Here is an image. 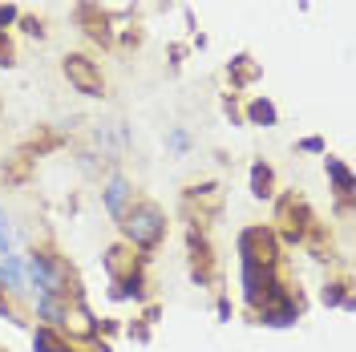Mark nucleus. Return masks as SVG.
<instances>
[{
	"label": "nucleus",
	"mask_w": 356,
	"mask_h": 352,
	"mask_svg": "<svg viewBox=\"0 0 356 352\" xmlns=\"http://www.w3.org/2000/svg\"><path fill=\"white\" fill-rule=\"evenodd\" d=\"M113 296H118V300H138V296H142V280H138V275H126Z\"/></svg>",
	"instance_id": "a211bd4d"
},
{
	"label": "nucleus",
	"mask_w": 356,
	"mask_h": 352,
	"mask_svg": "<svg viewBox=\"0 0 356 352\" xmlns=\"http://www.w3.org/2000/svg\"><path fill=\"white\" fill-rule=\"evenodd\" d=\"M251 195H255V198L271 195V166H264V162H255V166H251Z\"/></svg>",
	"instance_id": "ddd939ff"
},
{
	"label": "nucleus",
	"mask_w": 356,
	"mask_h": 352,
	"mask_svg": "<svg viewBox=\"0 0 356 352\" xmlns=\"http://www.w3.org/2000/svg\"><path fill=\"white\" fill-rule=\"evenodd\" d=\"M300 146H304V150H308V154H324V142H320V138H304V142H300Z\"/></svg>",
	"instance_id": "4be33fe9"
},
{
	"label": "nucleus",
	"mask_w": 356,
	"mask_h": 352,
	"mask_svg": "<svg viewBox=\"0 0 356 352\" xmlns=\"http://www.w3.org/2000/svg\"><path fill=\"white\" fill-rule=\"evenodd\" d=\"M29 275H33V284L41 287V296H53V300H65L69 296V267L57 255L33 251L29 255Z\"/></svg>",
	"instance_id": "f03ea898"
},
{
	"label": "nucleus",
	"mask_w": 356,
	"mask_h": 352,
	"mask_svg": "<svg viewBox=\"0 0 356 352\" xmlns=\"http://www.w3.org/2000/svg\"><path fill=\"white\" fill-rule=\"evenodd\" d=\"M280 223H284L288 239H291V243H300V239H304V231H308V207H304V202H300L296 195L280 198Z\"/></svg>",
	"instance_id": "39448f33"
},
{
	"label": "nucleus",
	"mask_w": 356,
	"mask_h": 352,
	"mask_svg": "<svg viewBox=\"0 0 356 352\" xmlns=\"http://www.w3.org/2000/svg\"><path fill=\"white\" fill-rule=\"evenodd\" d=\"M33 349H37V352H69V344L53 328H37V336H33Z\"/></svg>",
	"instance_id": "f8f14e48"
},
{
	"label": "nucleus",
	"mask_w": 356,
	"mask_h": 352,
	"mask_svg": "<svg viewBox=\"0 0 356 352\" xmlns=\"http://www.w3.org/2000/svg\"><path fill=\"white\" fill-rule=\"evenodd\" d=\"M186 146H191L186 130H175V134H170V150H186Z\"/></svg>",
	"instance_id": "aec40b11"
},
{
	"label": "nucleus",
	"mask_w": 356,
	"mask_h": 352,
	"mask_svg": "<svg viewBox=\"0 0 356 352\" xmlns=\"http://www.w3.org/2000/svg\"><path fill=\"white\" fill-rule=\"evenodd\" d=\"M65 77H69V86L77 89V93L102 97V73H97V65H93L89 57H81V53L65 57Z\"/></svg>",
	"instance_id": "20e7f679"
},
{
	"label": "nucleus",
	"mask_w": 356,
	"mask_h": 352,
	"mask_svg": "<svg viewBox=\"0 0 356 352\" xmlns=\"http://www.w3.org/2000/svg\"><path fill=\"white\" fill-rule=\"evenodd\" d=\"M73 21H77V24H86V33L93 37V41H110V29H106V17L97 13V4H77Z\"/></svg>",
	"instance_id": "423d86ee"
},
{
	"label": "nucleus",
	"mask_w": 356,
	"mask_h": 352,
	"mask_svg": "<svg viewBox=\"0 0 356 352\" xmlns=\"http://www.w3.org/2000/svg\"><path fill=\"white\" fill-rule=\"evenodd\" d=\"M17 21V8L13 4H0V33H4V24H13Z\"/></svg>",
	"instance_id": "412c9836"
},
{
	"label": "nucleus",
	"mask_w": 356,
	"mask_h": 352,
	"mask_svg": "<svg viewBox=\"0 0 356 352\" xmlns=\"http://www.w3.org/2000/svg\"><path fill=\"white\" fill-rule=\"evenodd\" d=\"M296 316H300V308H296V300L264 304V324H271V328H291V324H296Z\"/></svg>",
	"instance_id": "0eeeda50"
},
{
	"label": "nucleus",
	"mask_w": 356,
	"mask_h": 352,
	"mask_svg": "<svg viewBox=\"0 0 356 352\" xmlns=\"http://www.w3.org/2000/svg\"><path fill=\"white\" fill-rule=\"evenodd\" d=\"M130 264H134V259H130V251H126V247H110V251H106V271H110L113 280H122V271H126Z\"/></svg>",
	"instance_id": "dca6fc26"
},
{
	"label": "nucleus",
	"mask_w": 356,
	"mask_h": 352,
	"mask_svg": "<svg viewBox=\"0 0 356 352\" xmlns=\"http://www.w3.org/2000/svg\"><path fill=\"white\" fill-rule=\"evenodd\" d=\"M255 77H259V69L251 65V57H235V61H231V81H235V86H247V81H255Z\"/></svg>",
	"instance_id": "2eb2a0df"
},
{
	"label": "nucleus",
	"mask_w": 356,
	"mask_h": 352,
	"mask_svg": "<svg viewBox=\"0 0 356 352\" xmlns=\"http://www.w3.org/2000/svg\"><path fill=\"white\" fill-rule=\"evenodd\" d=\"M122 231L134 247H154L166 231V219H162V211L154 202H138L134 211H122Z\"/></svg>",
	"instance_id": "f257e3e1"
},
{
	"label": "nucleus",
	"mask_w": 356,
	"mask_h": 352,
	"mask_svg": "<svg viewBox=\"0 0 356 352\" xmlns=\"http://www.w3.org/2000/svg\"><path fill=\"white\" fill-rule=\"evenodd\" d=\"M4 211H0V255H8V227H4Z\"/></svg>",
	"instance_id": "5701e85b"
},
{
	"label": "nucleus",
	"mask_w": 356,
	"mask_h": 352,
	"mask_svg": "<svg viewBox=\"0 0 356 352\" xmlns=\"http://www.w3.org/2000/svg\"><path fill=\"white\" fill-rule=\"evenodd\" d=\"M324 304H328V308H336V304L353 308V300L344 296V284H328V287H324Z\"/></svg>",
	"instance_id": "6ab92c4d"
},
{
	"label": "nucleus",
	"mask_w": 356,
	"mask_h": 352,
	"mask_svg": "<svg viewBox=\"0 0 356 352\" xmlns=\"http://www.w3.org/2000/svg\"><path fill=\"white\" fill-rule=\"evenodd\" d=\"M37 312H41L49 324H61L65 328V316H69V304H61V300H53V296H41L37 300Z\"/></svg>",
	"instance_id": "9d476101"
},
{
	"label": "nucleus",
	"mask_w": 356,
	"mask_h": 352,
	"mask_svg": "<svg viewBox=\"0 0 356 352\" xmlns=\"http://www.w3.org/2000/svg\"><path fill=\"white\" fill-rule=\"evenodd\" d=\"M239 255L247 267H271L275 264V235L267 227H247L239 235Z\"/></svg>",
	"instance_id": "7ed1b4c3"
},
{
	"label": "nucleus",
	"mask_w": 356,
	"mask_h": 352,
	"mask_svg": "<svg viewBox=\"0 0 356 352\" xmlns=\"http://www.w3.org/2000/svg\"><path fill=\"white\" fill-rule=\"evenodd\" d=\"M219 202H222V191L219 186H195V191H191V198H186V207H202L199 215H215V211H219Z\"/></svg>",
	"instance_id": "1a4fd4ad"
},
{
	"label": "nucleus",
	"mask_w": 356,
	"mask_h": 352,
	"mask_svg": "<svg viewBox=\"0 0 356 352\" xmlns=\"http://www.w3.org/2000/svg\"><path fill=\"white\" fill-rule=\"evenodd\" d=\"M328 175H332V182H336V191L348 198L353 195V170L344 166V162H336V158H328Z\"/></svg>",
	"instance_id": "4468645a"
},
{
	"label": "nucleus",
	"mask_w": 356,
	"mask_h": 352,
	"mask_svg": "<svg viewBox=\"0 0 356 352\" xmlns=\"http://www.w3.org/2000/svg\"><path fill=\"white\" fill-rule=\"evenodd\" d=\"M0 280L8 287H21V264L13 259V255H4V264H0Z\"/></svg>",
	"instance_id": "f3484780"
},
{
	"label": "nucleus",
	"mask_w": 356,
	"mask_h": 352,
	"mask_svg": "<svg viewBox=\"0 0 356 352\" xmlns=\"http://www.w3.org/2000/svg\"><path fill=\"white\" fill-rule=\"evenodd\" d=\"M130 182H126V178L118 175V178H110V186H106V211H110V215H118V219H122V211H126V202H130Z\"/></svg>",
	"instance_id": "6e6552de"
},
{
	"label": "nucleus",
	"mask_w": 356,
	"mask_h": 352,
	"mask_svg": "<svg viewBox=\"0 0 356 352\" xmlns=\"http://www.w3.org/2000/svg\"><path fill=\"white\" fill-rule=\"evenodd\" d=\"M247 118H251V126H275V118H280V113H275V106H271L267 97H259V102H251V106H247Z\"/></svg>",
	"instance_id": "9b49d317"
},
{
	"label": "nucleus",
	"mask_w": 356,
	"mask_h": 352,
	"mask_svg": "<svg viewBox=\"0 0 356 352\" xmlns=\"http://www.w3.org/2000/svg\"><path fill=\"white\" fill-rule=\"evenodd\" d=\"M8 57H13V45L4 41V33H0V65H8Z\"/></svg>",
	"instance_id": "b1692460"
}]
</instances>
